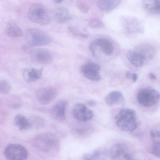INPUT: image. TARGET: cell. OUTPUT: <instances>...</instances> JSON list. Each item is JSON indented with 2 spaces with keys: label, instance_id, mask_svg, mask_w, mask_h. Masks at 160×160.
I'll use <instances>...</instances> for the list:
<instances>
[{
  "label": "cell",
  "instance_id": "cell-25",
  "mask_svg": "<svg viewBox=\"0 0 160 160\" xmlns=\"http://www.w3.org/2000/svg\"><path fill=\"white\" fill-rule=\"evenodd\" d=\"M11 87L10 83L5 80H0V94H6L10 91Z\"/></svg>",
  "mask_w": 160,
  "mask_h": 160
},
{
  "label": "cell",
  "instance_id": "cell-24",
  "mask_svg": "<svg viewBox=\"0 0 160 160\" xmlns=\"http://www.w3.org/2000/svg\"><path fill=\"white\" fill-rule=\"evenodd\" d=\"M102 152L99 150H95L91 152L84 154L82 158L84 160L101 159L102 156Z\"/></svg>",
  "mask_w": 160,
  "mask_h": 160
},
{
  "label": "cell",
  "instance_id": "cell-7",
  "mask_svg": "<svg viewBox=\"0 0 160 160\" xmlns=\"http://www.w3.org/2000/svg\"><path fill=\"white\" fill-rule=\"evenodd\" d=\"M58 92L52 87H47L40 88L35 93L36 98L41 104L47 105L52 102L57 97Z\"/></svg>",
  "mask_w": 160,
  "mask_h": 160
},
{
  "label": "cell",
  "instance_id": "cell-18",
  "mask_svg": "<svg viewBox=\"0 0 160 160\" xmlns=\"http://www.w3.org/2000/svg\"><path fill=\"white\" fill-rule=\"evenodd\" d=\"M122 21L127 31L129 32H135L140 30L141 29L139 21L137 19L130 17L123 18Z\"/></svg>",
  "mask_w": 160,
  "mask_h": 160
},
{
  "label": "cell",
  "instance_id": "cell-23",
  "mask_svg": "<svg viewBox=\"0 0 160 160\" xmlns=\"http://www.w3.org/2000/svg\"><path fill=\"white\" fill-rule=\"evenodd\" d=\"M30 128L39 129L43 128L44 122L41 117L37 116H31L28 118Z\"/></svg>",
  "mask_w": 160,
  "mask_h": 160
},
{
  "label": "cell",
  "instance_id": "cell-29",
  "mask_svg": "<svg viewBox=\"0 0 160 160\" xmlns=\"http://www.w3.org/2000/svg\"><path fill=\"white\" fill-rule=\"evenodd\" d=\"M68 29L71 33L75 36H79L83 38H87L88 36L87 34L81 32L77 28L74 27H68Z\"/></svg>",
  "mask_w": 160,
  "mask_h": 160
},
{
  "label": "cell",
  "instance_id": "cell-27",
  "mask_svg": "<svg viewBox=\"0 0 160 160\" xmlns=\"http://www.w3.org/2000/svg\"><path fill=\"white\" fill-rule=\"evenodd\" d=\"M150 152L155 156L160 157V141H155L151 147Z\"/></svg>",
  "mask_w": 160,
  "mask_h": 160
},
{
  "label": "cell",
  "instance_id": "cell-6",
  "mask_svg": "<svg viewBox=\"0 0 160 160\" xmlns=\"http://www.w3.org/2000/svg\"><path fill=\"white\" fill-rule=\"evenodd\" d=\"M5 158L9 160H24L28 157V152L23 146L11 144L7 146L3 152Z\"/></svg>",
  "mask_w": 160,
  "mask_h": 160
},
{
  "label": "cell",
  "instance_id": "cell-21",
  "mask_svg": "<svg viewBox=\"0 0 160 160\" xmlns=\"http://www.w3.org/2000/svg\"><path fill=\"white\" fill-rule=\"evenodd\" d=\"M14 122L20 131H25L30 128L28 118L22 114H18L15 116Z\"/></svg>",
  "mask_w": 160,
  "mask_h": 160
},
{
  "label": "cell",
  "instance_id": "cell-11",
  "mask_svg": "<svg viewBox=\"0 0 160 160\" xmlns=\"http://www.w3.org/2000/svg\"><path fill=\"white\" fill-rule=\"evenodd\" d=\"M81 71L88 79L92 81H98L101 79L99 73L100 67L98 64L88 62L82 66Z\"/></svg>",
  "mask_w": 160,
  "mask_h": 160
},
{
  "label": "cell",
  "instance_id": "cell-4",
  "mask_svg": "<svg viewBox=\"0 0 160 160\" xmlns=\"http://www.w3.org/2000/svg\"><path fill=\"white\" fill-rule=\"evenodd\" d=\"M26 39L31 46H38L47 45L52 42L50 37L41 30L32 28L26 32Z\"/></svg>",
  "mask_w": 160,
  "mask_h": 160
},
{
  "label": "cell",
  "instance_id": "cell-31",
  "mask_svg": "<svg viewBox=\"0 0 160 160\" xmlns=\"http://www.w3.org/2000/svg\"><path fill=\"white\" fill-rule=\"evenodd\" d=\"M78 7L79 10L83 13H86L88 12V8L84 4L82 3H78Z\"/></svg>",
  "mask_w": 160,
  "mask_h": 160
},
{
  "label": "cell",
  "instance_id": "cell-13",
  "mask_svg": "<svg viewBox=\"0 0 160 160\" xmlns=\"http://www.w3.org/2000/svg\"><path fill=\"white\" fill-rule=\"evenodd\" d=\"M134 51L141 55L145 60L152 59L155 55L154 48L148 44H139L136 47Z\"/></svg>",
  "mask_w": 160,
  "mask_h": 160
},
{
  "label": "cell",
  "instance_id": "cell-36",
  "mask_svg": "<svg viewBox=\"0 0 160 160\" xmlns=\"http://www.w3.org/2000/svg\"><path fill=\"white\" fill-rule=\"evenodd\" d=\"M64 0H54V2L56 3H59L61 2Z\"/></svg>",
  "mask_w": 160,
  "mask_h": 160
},
{
  "label": "cell",
  "instance_id": "cell-3",
  "mask_svg": "<svg viewBox=\"0 0 160 160\" xmlns=\"http://www.w3.org/2000/svg\"><path fill=\"white\" fill-rule=\"evenodd\" d=\"M28 17L31 22L40 25H46L50 22V18L48 13L41 5L35 3L29 8Z\"/></svg>",
  "mask_w": 160,
  "mask_h": 160
},
{
  "label": "cell",
  "instance_id": "cell-30",
  "mask_svg": "<svg viewBox=\"0 0 160 160\" xmlns=\"http://www.w3.org/2000/svg\"><path fill=\"white\" fill-rule=\"evenodd\" d=\"M149 135L151 138L155 141H159L160 132L153 130H151L149 132Z\"/></svg>",
  "mask_w": 160,
  "mask_h": 160
},
{
  "label": "cell",
  "instance_id": "cell-22",
  "mask_svg": "<svg viewBox=\"0 0 160 160\" xmlns=\"http://www.w3.org/2000/svg\"><path fill=\"white\" fill-rule=\"evenodd\" d=\"M120 2V0H100L97 2V5L103 11H109L117 7Z\"/></svg>",
  "mask_w": 160,
  "mask_h": 160
},
{
  "label": "cell",
  "instance_id": "cell-14",
  "mask_svg": "<svg viewBox=\"0 0 160 160\" xmlns=\"http://www.w3.org/2000/svg\"><path fill=\"white\" fill-rule=\"evenodd\" d=\"M107 104L110 106L122 104L124 102V97L122 93L118 91H113L105 97Z\"/></svg>",
  "mask_w": 160,
  "mask_h": 160
},
{
  "label": "cell",
  "instance_id": "cell-26",
  "mask_svg": "<svg viewBox=\"0 0 160 160\" xmlns=\"http://www.w3.org/2000/svg\"><path fill=\"white\" fill-rule=\"evenodd\" d=\"M151 4H148L146 6L149 10L152 12L157 14L160 13V0H151Z\"/></svg>",
  "mask_w": 160,
  "mask_h": 160
},
{
  "label": "cell",
  "instance_id": "cell-8",
  "mask_svg": "<svg viewBox=\"0 0 160 160\" xmlns=\"http://www.w3.org/2000/svg\"><path fill=\"white\" fill-rule=\"evenodd\" d=\"M110 156L112 159H134L133 154L130 152L127 146L123 143H117L110 149Z\"/></svg>",
  "mask_w": 160,
  "mask_h": 160
},
{
  "label": "cell",
  "instance_id": "cell-15",
  "mask_svg": "<svg viewBox=\"0 0 160 160\" xmlns=\"http://www.w3.org/2000/svg\"><path fill=\"white\" fill-rule=\"evenodd\" d=\"M92 43L96 47H99L101 50L107 55H110L113 52V46L108 39L104 38H98Z\"/></svg>",
  "mask_w": 160,
  "mask_h": 160
},
{
  "label": "cell",
  "instance_id": "cell-20",
  "mask_svg": "<svg viewBox=\"0 0 160 160\" xmlns=\"http://www.w3.org/2000/svg\"><path fill=\"white\" fill-rule=\"evenodd\" d=\"M5 34L11 38H16L22 37L23 33L22 30L15 23H9L5 29Z\"/></svg>",
  "mask_w": 160,
  "mask_h": 160
},
{
  "label": "cell",
  "instance_id": "cell-16",
  "mask_svg": "<svg viewBox=\"0 0 160 160\" xmlns=\"http://www.w3.org/2000/svg\"><path fill=\"white\" fill-rule=\"evenodd\" d=\"M42 72V68L38 69L32 68L25 69L22 72L23 77L25 82L32 83L41 78Z\"/></svg>",
  "mask_w": 160,
  "mask_h": 160
},
{
  "label": "cell",
  "instance_id": "cell-34",
  "mask_svg": "<svg viewBox=\"0 0 160 160\" xmlns=\"http://www.w3.org/2000/svg\"><path fill=\"white\" fill-rule=\"evenodd\" d=\"M126 77L127 78L130 79L132 78V75L129 71H127L126 73Z\"/></svg>",
  "mask_w": 160,
  "mask_h": 160
},
{
  "label": "cell",
  "instance_id": "cell-17",
  "mask_svg": "<svg viewBox=\"0 0 160 160\" xmlns=\"http://www.w3.org/2000/svg\"><path fill=\"white\" fill-rule=\"evenodd\" d=\"M54 18L57 22L63 23L70 20L72 18L69 15L67 8L64 7H60L56 11Z\"/></svg>",
  "mask_w": 160,
  "mask_h": 160
},
{
  "label": "cell",
  "instance_id": "cell-1",
  "mask_svg": "<svg viewBox=\"0 0 160 160\" xmlns=\"http://www.w3.org/2000/svg\"><path fill=\"white\" fill-rule=\"evenodd\" d=\"M32 143L35 148L45 152H56L60 148L59 138L55 134L50 133H42L36 135Z\"/></svg>",
  "mask_w": 160,
  "mask_h": 160
},
{
  "label": "cell",
  "instance_id": "cell-35",
  "mask_svg": "<svg viewBox=\"0 0 160 160\" xmlns=\"http://www.w3.org/2000/svg\"><path fill=\"white\" fill-rule=\"evenodd\" d=\"M132 78L134 82H136L138 78L137 74L135 73H133L132 75Z\"/></svg>",
  "mask_w": 160,
  "mask_h": 160
},
{
  "label": "cell",
  "instance_id": "cell-9",
  "mask_svg": "<svg viewBox=\"0 0 160 160\" xmlns=\"http://www.w3.org/2000/svg\"><path fill=\"white\" fill-rule=\"evenodd\" d=\"M72 113L74 118L80 122L89 121L92 118L94 115L91 110L81 103H78L75 105Z\"/></svg>",
  "mask_w": 160,
  "mask_h": 160
},
{
  "label": "cell",
  "instance_id": "cell-5",
  "mask_svg": "<svg viewBox=\"0 0 160 160\" xmlns=\"http://www.w3.org/2000/svg\"><path fill=\"white\" fill-rule=\"evenodd\" d=\"M160 95L156 90L149 88H144L139 90L137 95L138 103L147 107L156 104L159 99Z\"/></svg>",
  "mask_w": 160,
  "mask_h": 160
},
{
  "label": "cell",
  "instance_id": "cell-19",
  "mask_svg": "<svg viewBox=\"0 0 160 160\" xmlns=\"http://www.w3.org/2000/svg\"><path fill=\"white\" fill-rule=\"evenodd\" d=\"M127 56L130 62L136 68L142 67L144 63V58L135 51L130 50L128 52Z\"/></svg>",
  "mask_w": 160,
  "mask_h": 160
},
{
  "label": "cell",
  "instance_id": "cell-32",
  "mask_svg": "<svg viewBox=\"0 0 160 160\" xmlns=\"http://www.w3.org/2000/svg\"><path fill=\"white\" fill-rule=\"evenodd\" d=\"M88 104L90 106L93 107L95 106L96 104V101L93 100H89L87 102Z\"/></svg>",
  "mask_w": 160,
  "mask_h": 160
},
{
  "label": "cell",
  "instance_id": "cell-28",
  "mask_svg": "<svg viewBox=\"0 0 160 160\" xmlns=\"http://www.w3.org/2000/svg\"><path fill=\"white\" fill-rule=\"evenodd\" d=\"M89 25L91 28H100L104 27V24L102 22L97 19L91 20L89 22Z\"/></svg>",
  "mask_w": 160,
  "mask_h": 160
},
{
  "label": "cell",
  "instance_id": "cell-33",
  "mask_svg": "<svg viewBox=\"0 0 160 160\" xmlns=\"http://www.w3.org/2000/svg\"><path fill=\"white\" fill-rule=\"evenodd\" d=\"M149 76L150 78L152 80H155L157 79V77L156 75L152 73H150Z\"/></svg>",
  "mask_w": 160,
  "mask_h": 160
},
{
  "label": "cell",
  "instance_id": "cell-2",
  "mask_svg": "<svg viewBox=\"0 0 160 160\" xmlns=\"http://www.w3.org/2000/svg\"><path fill=\"white\" fill-rule=\"evenodd\" d=\"M115 120L117 127L125 131L135 130L139 124L136 112L129 108H122L115 116Z\"/></svg>",
  "mask_w": 160,
  "mask_h": 160
},
{
  "label": "cell",
  "instance_id": "cell-10",
  "mask_svg": "<svg viewBox=\"0 0 160 160\" xmlns=\"http://www.w3.org/2000/svg\"><path fill=\"white\" fill-rule=\"evenodd\" d=\"M31 58L34 62L42 64L51 63L53 61V56L48 49L38 48L31 51L30 53Z\"/></svg>",
  "mask_w": 160,
  "mask_h": 160
},
{
  "label": "cell",
  "instance_id": "cell-12",
  "mask_svg": "<svg viewBox=\"0 0 160 160\" xmlns=\"http://www.w3.org/2000/svg\"><path fill=\"white\" fill-rule=\"evenodd\" d=\"M68 105V102L65 99H61L56 102L50 110L52 117L59 121L65 120L66 118V111Z\"/></svg>",
  "mask_w": 160,
  "mask_h": 160
}]
</instances>
